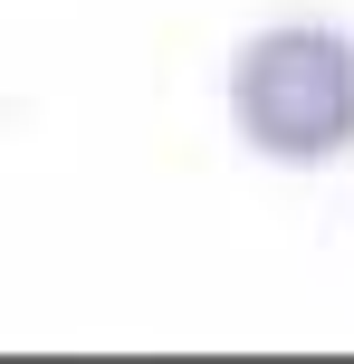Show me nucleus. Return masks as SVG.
Here are the masks:
<instances>
[{
  "mask_svg": "<svg viewBox=\"0 0 354 364\" xmlns=\"http://www.w3.org/2000/svg\"><path fill=\"white\" fill-rule=\"evenodd\" d=\"M230 115L268 164H326L354 144V38L326 19L259 29L230 68Z\"/></svg>",
  "mask_w": 354,
  "mask_h": 364,
  "instance_id": "obj_1",
  "label": "nucleus"
}]
</instances>
